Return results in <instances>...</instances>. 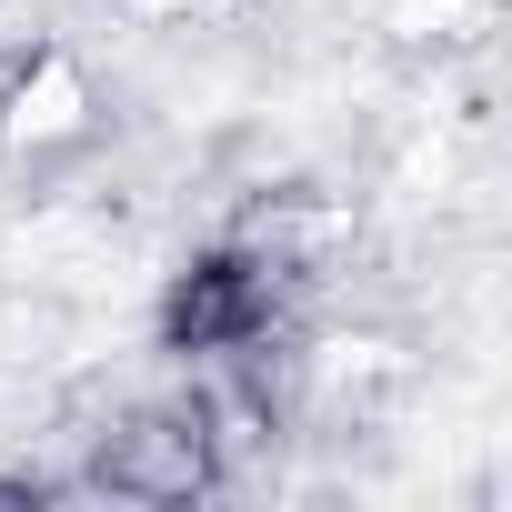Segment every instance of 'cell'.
Listing matches in <instances>:
<instances>
[{
	"label": "cell",
	"mask_w": 512,
	"mask_h": 512,
	"mask_svg": "<svg viewBox=\"0 0 512 512\" xmlns=\"http://www.w3.org/2000/svg\"><path fill=\"white\" fill-rule=\"evenodd\" d=\"M272 322V282L251 262H201L181 292H171V342L181 352H231Z\"/></svg>",
	"instance_id": "obj_1"
}]
</instances>
